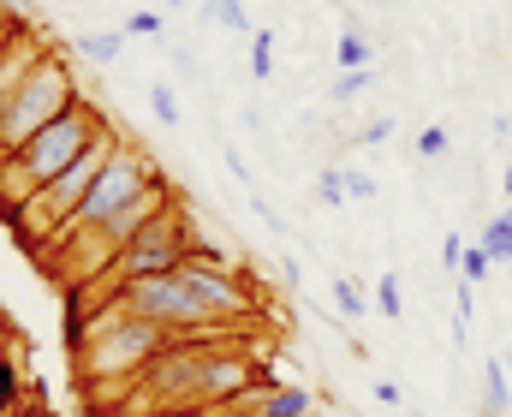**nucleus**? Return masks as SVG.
Wrapping results in <instances>:
<instances>
[{
	"label": "nucleus",
	"mask_w": 512,
	"mask_h": 417,
	"mask_svg": "<svg viewBox=\"0 0 512 417\" xmlns=\"http://www.w3.org/2000/svg\"><path fill=\"white\" fill-rule=\"evenodd\" d=\"M78 96H84V90H78L72 60H66L60 48H36V60L24 66V78L12 84V96H6V108H0V155L24 149L42 126H54Z\"/></svg>",
	"instance_id": "f257e3e1"
},
{
	"label": "nucleus",
	"mask_w": 512,
	"mask_h": 417,
	"mask_svg": "<svg viewBox=\"0 0 512 417\" xmlns=\"http://www.w3.org/2000/svg\"><path fill=\"white\" fill-rule=\"evenodd\" d=\"M149 185H155V161H149L137 143H120V149L108 155V167L96 173L90 197L78 203V215H72V221H66V227H60V233H54L42 251L66 245V239H78V233H108V227L126 215V209L137 203V197H143V191H149Z\"/></svg>",
	"instance_id": "f03ea898"
},
{
	"label": "nucleus",
	"mask_w": 512,
	"mask_h": 417,
	"mask_svg": "<svg viewBox=\"0 0 512 417\" xmlns=\"http://www.w3.org/2000/svg\"><path fill=\"white\" fill-rule=\"evenodd\" d=\"M185 245H191V215L173 203V209H161L149 227H137L126 239V251L114 257V269L102 280H90V292H102V298H114V292H126L137 280H155V275H173L179 263H185Z\"/></svg>",
	"instance_id": "7ed1b4c3"
},
{
	"label": "nucleus",
	"mask_w": 512,
	"mask_h": 417,
	"mask_svg": "<svg viewBox=\"0 0 512 417\" xmlns=\"http://www.w3.org/2000/svg\"><path fill=\"white\" fill-rule=\"evenodd\" d=\"M102 132H108V114H102L90 96H78V102H72L54 126H42V132L24 143V149H12V167H18L36 191H42V185H54V179H60V173H66V167H72L90 143L102 138Z\"/></svg>",
	"instance_id": "20e7f679"
},
{
	"label": "nucleus",
	"mask_w": 512,
	"mask_h": 417,
	"mask_svg": "<svg viewBox=\"0 0 512 417\" xmlns=\"http://www.w3.org/2000/svg\"><path fill=\"white\" fill-rule=\"evenodd\" d=\"M120 304H126L131 316H143V322H161L167 334L173 328H197L203 316H197V304H191V292H185V280H179V269L173 275H155V280H137V286H126V292H114Z\"/></svg>",
	"instance_id": "39448f33"
},
{
	"label": "nucleus",
	"mask_w": 512,
	"mask_h": 417,
	"mask_svg": "<svg viewBox=\"0 0 512 417\" xmlns=\"http://www.w3.org/2000/svg\"><path fill=\"white\" fill-rule=\"evenodd\" d=\"M245 417H310L316 412V394L298 388V382H274V388H251L245 400H233Z\"/></svg>",
	"instance_id": "423d86ee"
},
{
	"label": "nucleus",
	"mask_w": 512,
	"mask_h": 417,
	"mask_svg": "<svg viewBox=\"0 0 512 417\" xmlns=\"http://www.w3.org/2000/svg\"><path fill=\"white\" fill-rule=\"evenodd\" d=\"M36 60V42L18 30V36H6V48H0V108H6V96H12V84L24 78V66Z\"/></svg>",
	"instance_id": "0eeeda50"
},
{
	"label": "nucleus",
	"mask_w": 512,
	"mask_h": 417,
	"mask_svg": "<svg viewBox=\"0 0 512 417\" xmlns=\"http://www.w3.org/2000/svg\"><path fill=\"white\" fill-rule=\"evenodd\" d=\"M120 48H126V36H114V30H84V36H72V54H78V60H96V66H114Z\"/></svg>",
	"instance_id": "6e6552de"
},
{
	"label": "nucleus",
	"mask_w": 512,
	"mask_h": 417,
	"mask_svg": "<svg viewBox=\"0 0 512 417\" xmlns=\"http://www.w3.org/2000/svg\"><path fill=\"white\" fill-rule=\"evenodd\" d=\"M507 406H512L507 364H501V358H489V364H483V417H507Z\"/></svg>",
	"instance_id": "1a4fd4ad"
},
{
	"label": "nucleus",
	"mask_w": 512,
	"mask_h": 417,
	"mask_svg": "<svg viewBox=\"0 0 512 417\" xmlns=\"http://www.w3.org/2000/svg\"><path fill=\"white\" fill-rule=\"evenodd\" d=\"M477 245L495 257V269H501V263H512V209H501V215L483 227V239H477Z\"/></svg>",
	"instance_id": "9d476101"
},
{
	"label": "nucleus",
	"mask_w": 512,
	"mask_h": 417,
	"mask_svg": "<svg viewBox=\"0 0 512 417\" xmlns=\"http://www.w3.org/2000/svg\"><path fill=\"white\" fill-rule=\"evenodd\" d=\"M334 54H340V66H346V72H364V66H370V42H364L358 18H346V30H340V48H334Z\"/></svg>",
	"instance_id": "9b49d317"
},
{
	"label": "nucleus",
	"mask_w": 512,
	"mask_h": 417,
	"mask_svg": "<svg viewBox=\"0 0 512 417\" xmlns=\"http://www.w3.org/2000/svg\"><path fill=\"white\" fill-rule=\"evenodd\" d=\"M18 400H24V382H18V364H12L6 346H0V417L18 412Z\"/></svg>",
	"instance_id": "f8f14e48"
},
{
	"label": "nucleus",
	"mask_w": 512,
	"mask_h": 417,
	"mask_svg": "<svg viewBox=\"0 0 512 417\" xmlns=\"http://www.w3.org/2000/svg\"><path fill=\"white\" fill-rule=\"evenodd\" d=\"M209 18H215L221 30H239V36H256V24L245 18V6H239V0H209Z\"/></svg>",
	"instance_id": "ddd939ff"
},
{
	"label": "nucleus",
	"mask_w": 512,
	"mask_h": 417,
	"mask_svg": "<svg viewBox=\"0 0 512 417\" xmlns=\"http://www.w3.org/2000/svg\"><path fill=\"white\" fill-rule=\"evenodd\" d=\"M489 275H495V257H489L483 245H465V257H459V280H471V286H483Z\"/></svg>",
	"instance_id": "4468645a"
},
{
	"label": "nucleus",
	"mask_w": 512,
	"mask_h": 417,
	"mask_svg": "<svg viewBox=\"0 0 512 417\" xmlns=\"http://www.w3.org/2000/svg\"><path fill=\"white\" fill-rule=\"evenodd\" d=\"M316 197H322L328 209L352 203V191H346V173H340V167H322V173H316Z\"/></svg>",
	"instance_id": "2eb2a0df"
},
{
	"label": "nucleus",
	"mask_w": 512,
	"mask_h": 417,
	"mask_svg": "<svg viewBox=\"0 0 512 417\" xmlns=\"http://www.w3.org/2000/svg\"><path fill=\"white\" fill-rule=\"evenodd\" d=\"M251 78H256V84H268V78H274V36H268V30H256V36H251Z\"/></svg>",
	"instance_id": "dca6fc26"
},
{
	"label": "nucleus",
	"mask_w": 512,
	"mask_h": 417,
	"mask_svg": "<svg viewBox=\"0 0 512 417\" xmlns=\"http://www.w3.org/2000/svg\"><path fill=\"white\" fill-rule=\"evenodd\" d=\"M334 310H340V316H352V322H358V316L370 310V304H364V292H358V280H352V275H340V280H334Z\"/></svg>",
	"instance_id": "f3484780"
},
{
	"label": "nucleus",
	"mask_w": 512,
	"mask_h": 417,
	"mask_svg": "<svg viewBox=\"0 0 512 417\" xmlns=\"http://www.w3.org/2000/svg\"><path fill=\"white\" fill-rule=\"evenodd\" d=\"M376 310H382V316H393V322L405 316V286H399V275L376 280Z\"/></svg>",
	"instance_id": "a211bd4d"
},
{
	"label": "nucleus",
	"mask_w": 512,
	"mask_h": 417,
	"mask_svg": "<svg viewBox=\"0 0 512 417\" xmlns=\"http://www.w3.org/2000/svg\"><path fill=\"white\" fill-rule=\"evenodd\" d=\"M370 84H376V66H364V72H340L328 96H334V102H352V96H364Z\"/></svg>",
	"instance_id": "6ab92c4d"
},
{
	"label": "nucleus",
	"mask_w": 512,
	"mask_h": 417,
	"mask_svg": "<svg viewBox=\"0 0 512 417\" xmlns=\"http://www.w3.org/2000/svg\"><path fill=\"white\" fill-rule=\"evenodd\" d=\"M149 114H155L161 126H179V96H173L167 84H149Z\"/></svg>",
	"instance_id": "aec40b11"
},
{
	"label": "nucleus",
	"mask_w": 512,
	"mask_h": 417,
	"mask_svg": "<svg viewBox=\"0 0 512 417\" xmlns=\"http://www.w3.org/2000/svg\"><path fill=\"white\" fill-rule=\"evenodd\" d=\"M453 149V138H447V126H429V132H417V155L423 161H441Z\"/></svg>",
	"instance_id": "412c9836"
},
{
	"label": "nucleus",
	"mask_w": 512,
	"mask_h": 417,
	"mask_svg": "<svg viewBox=\"0 0 512 417\" xmlns=\"http://www.w3.org/2000/svg\"><path fill=\"white\" fill-rule=\"evenodd\" d=\"M340 173H346V191H352L358 203H370V197H376V179H370L364 167H340Z\"/></svg>",
	"instance_id": "4be33fe9"
},
{
	"label": "nucleus",
	"mask_w": 512,
	"mask_h": 417,
	"mask_svg": "<svg viewBox=\"0 0 512 417\" xmlns=\"http://www.w3.org/2000/svg\"><path fill=\"white\" fill-rule=\"evenodd\" d=\"M126 36H161V12H149V6H143V12H131Z\"/></svg>",
	"instance_id": "5701e85b"
},
{
	"label": "nucleus",
	"mask_w": 512,
	"mask_h": 417,
	"mask_svg": "<svg viewBox=\"0 0 512 417\" xmlns=\"http://www.w3.org/2000/svg\"><path fill=\"white\" fill-rule=\"evenodd\" d=\"M459 257H465V245H459V233H447V239H441V269L459 275Z\"/></svg>",
	"instance_id": "b1692460"
},
{
	"label": "nucleus",
	"mask_w": 512,
	"mask_h": 417,
	"mask_svg": "<svg viewBox=\"0 0 512 417\" xmlns=\"http://www.w3.org/2000/svg\"><path fill=\"white\" fill-rule=\"evenodd\" d=\"M0 12H6L12 24H30V18H36V0H0Z\"/></svg>",
	"instance_id": "393cba45"
},
{
	"label": "nucleus",
	"mask_w": 512,
	"mask_h": 417,
	"mask_svg": "<svg viewBox=\"0 0 512 417\" xmlns=\"http://www.w3.org/2000/svg\"><path fill=\"white\" fill-rule=\"evenodd\" d=\"M143 417H221V412H209V406H155Z\"/></svg>",
	"instance_id": "a878e982"
},
{
	"label": "nucleus",
	"mask_w": 512,
	"mask_h": 417,
	"mask_svg": "<svg viewBox=\"0 0 512 417\" xmlns=\"http://www.w3.org/2000/svg\"><path fill=\"white\" fill-rule=\"evenodd\" d=\"M382 138H393V120H370L364 126V143H382Z\"/></svg>",
	"instance_id": "bb28decb"
},
{
	"label": "nucleus",
	"mask_w": 512,
	"mask_h": 417,
	"mask_svg": "<svg viewBox=\"0 0 512 417\" xmlns=\"http://www.w3.org/2000/svg\"><path fill=\"white\" fill-rule=\"evenodd\" d=\"M376 400H382V406H399V400H405V394H399V388H393V382H376Z\"/></svg>",
	"instance_id": "cd10ccee"
},
{
	"label": "nucleus",
	"mask_w": 512,
	"mask_h": 417,
	"mask_svg": "<svg viewBox=\"0 0 512 417\" xmlns=\"http://www.w3.org/2000/svg\"><path fill=\"white\" fill-rule=\"evenodd\" d=\"M507 197H512V161H507Z\"/></svg>",
	"instance_id": "c85d7f7f"
},
{
	"label": "nucleus",
	"mask_w": 512,
	"mask_h": 417,
	"mask_svg": "<svg viewBox=\"0 0 512 417\" xmlns=\"http://www.w3.org/2000/svg\"><path fill=\"white\" fill-rule=\"evenodd\" d=\"M501 364H507V376H512V352H507V358H501Z\"/></svg>",
	"instance_id": "c756f323"
},
{
	"label": "nucleus",
	"mask_w": 512,
	"mask_h": 417,
	"mask_svg": "<svg viewBox=\"0 0 512 417\" xmlns=\"http://www.w3.org/2000/svg\"><path fill=\"white\" fill-rule=\"evenodd\" d=\"M30 417H54V412H30Z\"/></svg>",
	"instance_id": "7c9ffc66"
},
{
	"label": "nucleus",
	"mask_w": 512,
	"mask_h": 417,
	"mask_svg": "<svg viewBox=\"0 0 512 417\" xmlns=\"http://www.w3.org/2000/svg\"><path fill=\"white\" fill-rule=\"evenodd\" d=\"M167 6H185V0H167Z\"/></svg>",
	"instance_id": "2f4dec72"
},
{
	"label": "nucleus",
	"mask_w": 512,
	"mask_h": 417,
	"mask_svg": "<svg viewBox=\"0 0 512 417\" xmlns=\"http://www.w3.org/2000/svg\"><path fill=\"white\" fill-rule=\"evenodd\" d=\"M411 417H423V412H411Z\"/></svg>",
	"instance_id": "473e14b6"
}]
</instances>
